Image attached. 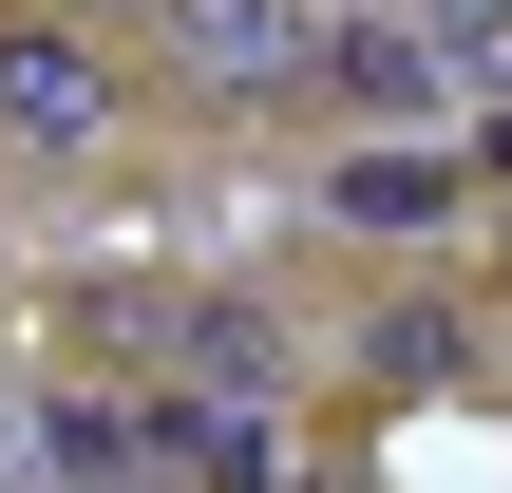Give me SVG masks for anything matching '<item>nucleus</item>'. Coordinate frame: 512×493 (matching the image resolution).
<instances>
[{
    "label": "nucleus",
    "instance_id": "nucleus-1",
    "mask_svg": "<svg viewBox=\"0 0 512 493\" xmlns=\"http://www.w3.org/2000/svg\"><path fill=\"white\" fill-rule=\"evenodd\" d=\"M171 57H190V95H304L323 19L304 0H171Z\"/></svg>",
    "mask_w": 512,
    "mask_h": 493
},
{
    "label": "nucleus",
    "instance_id": "nucleus-2",
    "mask_svg": "<svg viewBox=\"0 0 512 493\" xmlns=\"http://www.w3.org/2000/svg\"><path fill=\"white\" fill-rule=\"evenodd\" d=\"M304 95H342V114H437V95H456V38H437V19H342Z\"/></svg>",
    "mask_w": 512,
    "mask_h": 493
},
{
    "label": "nucleus",
    "instance_id": "nucleus-3",
    "mask_svg": "<svg viewBox=\"0 0 512 493\" xmlns=\"http://www.w3.org/2000/svg\"><path fill=\"white\" fill-rule=\"evenodd\" d=\"M95 114H114V76H95L76 38H19V57H0V133H19V152H76Z\"/></svg>",
    "mask_w": 512,
    "mask_h": 493
},
{
    "label": "nucleus",
    "instance_id": "nucleus-4",
    "mask_svg": "<svg viewBox=\"0 0 512 493\" xmlns=\"http://www.w3.org/2000/svg\"><path fill=\"white\" fill-rule=\"evenodd\" d=\"M342 209H361V247H418V228L456 209V171H437V152H361V171H342Z\"/></svg>",
    "mask_w": 512,
    "mask_h": 493
},
{
    "label": "nucleus",
    "instance_id": "nucleus-5",
    "mask_svg": "<svg viewBox=\"0 0 512 493\" xmlns=\"http://www.w3.org/2000/svg\"><path fill=\"white\" fill-rule=\"evenodd\" d=\"M437 19H494V0H437Z\"/></svg>",
    "mask_w": 512,
    "mask_h": 493
}]
</instances>
